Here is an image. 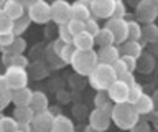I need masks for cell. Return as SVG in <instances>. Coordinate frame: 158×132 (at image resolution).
<instances>
[{
    "instance_id": "6da1fadb",
    "label": "cell",
    "mask_w": 158,
    "mask_h": 132,
    "mask_svg": "<svg viewBox=\"0 0 158 132\" xmlns=\"http://www.w3.org/2000/svg\"><path fill=\"white\" fill-rule=\"evenodd\" d=\"M140 119V114L133 107L132 102H114L110 109V121L122 130H132V127Z\"/></svg>"
},
{
    "instance_id": "7a4b0ae2",
    "label": "cell",
    "mask_w": 158,
    "mask_h": 132,
    "mask_svg": "<svg viewBox=\"0 0 158 132\" xmlns=\"http://www.w3.org/2000/svg\"><path fill=\"white\" fill-rule=\"evenodd\" d=\"M89 84H91L96 91H107V87L117 79V75L114 71L112 65L109 63H101L97 61L96 66L91 70V73L87 75Z\"/></svg>"
},
{
    "instance_id": "3957f363",
    "label": "cell",
    "mask_w": 158,
    "mask_h": 132,
    "mask_svg": "<svg viewBox=\"0 0 158 132\" xmlns=\"http://www.w3.org/2000/svg\"><path fill=\"white\" fill-rule=\"evenodd\" d=\"M97 63V53L94 51V48L91 50H74L69 65L73 66V70L81 76H87L91 70L96 66Z\"/></svg>"
},
{
    "instance_id": "277c9868",
    "label": "cell",
    "mask_w": 158,
    "mask_h": 132,
    "mask_svg": "<svg viewBox=\"0 0 158 132\" xmlns=\"http://www.w3.org/2000/svg\"><path fill=\"white\" fill-rule=\"evenodd\" d=\"M27 15L30 20L38 25H44V23L51 22V12H49V3L44 0H36L31 5L27 7Z\"/></svg>"
},
{
    "instance_id": "5b68a950",
    "label": "cell",
    "mask_w": 158,
    "mask_h": 132,
    "mask_svg": "<svg viewBox=\"0 0 158 132\" xmlns=\"http://www.w3.org/2000/svg\"><path fill=\"white\" fill-rule=\"evenodd\" d=\"M135 15L138 22L152 23L158 17V3L156 0H138L135 3Z\"/></svg>"
},
{
    "instance_id": "8992f818",
    "label": "cell",
    "mask_w": 158,
    "mask_h": 132,
    "mask_svg": "<svg viewBox=\"0 0 158 132\" xmlns=\"http://www.w3.org/2000/svg\"><path fill=\"white\" fill-rule=\"evenodd\" d=\"M3 78L10 86V89H17V87L28 86V73L27 68L20 66H7V70L3 73Z\"/></svg>"
},
{
    "instance_id": "52a82bcc",
    "label": "cell",
    "mask_w": 158,
    "mask_h": 132,
    "mask_svg": "<svg viewBox=\"0 0 158 132\" xmlns=\"http://www.w3.org/2000/svg\"><path fill=\"white\" fill-rule=\"evenodd\" d=\"M110 111L104 109V107H96L89 114V129L104 132L110 127Z\"/></svg>"
},
{
    "instance_id": "ba28073f",
    "label": "cell",
    "mask_w": 158,
    "mask_h": 132,
    "mask_svg": "<svg viewBox=\"0 0 158 132\" xmlns=\"http://www.w3.org/2000/svg\"><path fill=\"white\" fill-rule=\"evenodd\" d=\"M53 122H54V114L48 109L36 111L31 119V130L36 132H53Z\"/></svg>"
},
{
    "instance_id": "9c48e42d",
    "label": "cell",
    "mask_w": 158,
    "mask_h": 132,
    "mask_svg": "<svg viewBox=\"0 0 158 132\" xmlns=\"http://www.w3.org/2000/svg\"><path fill=\"white\" fill-rule=\"evenodd\" d=\"M49 12H51V20L56 25H64L71 20V3L66 0H54L49 3Z\"/></svg>"
},
{
    "instance_id": "30bf717a",
    "label": "cell",
    "mask_w": 158,
    "mask_h": 132,
    "mask_svg": "<svg viewBox=\"0 0 158 132\" xmlns=\"http://www.w3.org/2000/svg\"><path fill=\"white\" fill-rule=\"evenodd\" d=\"M106 28H109V32L112 33L115 45H122L127 40V20L125 18H118V17L107 18Z\"/></svg>"
},
{
    "instance_id": "8fae6325",
    "label": "cell",
    "mask_w": 158,
    "mask_h": 132,
    "mask_svg": "<svg viewBox=\"0 0 158 132\" xmlns=\"http://www.w3.org/2000/svg\"><path fill=\"white\" fill-rule=\"evenodd\" d=\"M89 7H91L92 17L107 20L114 15L115 0H89Z\"/></svg>"
},
{
    "instance_id": "7c38bea8",
    "label": "cell",
    "mask_w": 158,
    "mask_h": 132,
    "mask_svg": "<svg viewBox=\"0 0 158 132\" xmlns=\"http://www.w3.org/2000/svg\"><path fill=\"white\" fill-rule=\"evenodd\" d=\"M127 92H128V86L120 79H115L110 86L107 87V94L110 97L112 102H123L127 101Z\"/></svg>"
},
{
    "instance_id": "4fadbf2b",
    "label": "cell",
    "mask_w": 158,
    "mask_h": 132,
    "mask_svg": "<svg viewBox=\"0 0 158 132\" xmlns=\"http://www.w3.org/2000/svg\"><path fill=\"white\" fill-rule=\"evenodd\" d=\"M97 53V61L101 63H109V65H112L114 61L118 60V56H120V50H118V45L115 43H112V45H104L99 48Z\"/></svg>"
},
{
    "instance_id": "5bb4252c",
    "label": "cell",
    "mask_w": 158,
    "mask_h": 132,
    "mask_svg": "<svg viewBox=\"0 0 158 132\" xmlns=\"http://www.w3.org/2000/svg\"><path fill=\"white\" fill-rule=\"evenodd\" d=\"M89 17H92L89 0H76L74 3H71V18L86 22Z\"/></svg>"
},
{
    "instance_id": "9a60e30c",
    "label": "cell",
    "mask_w": 158,
    "mask_h": 132,
    "mask_svg": "<svg viewBox=\"0 0 158 132\" xmlns=\"http://www.w3.org/2000/svg\"><path fill=\"white\" fill-rule=\"evenodd\" d=\"M30 99H31V89H30L28 86L12 89L10 104H13V106H28L30 104Z\"/></svg>"
},
{
    "instance_id": "2e32d148",
    "label": "cell",
    "mask_w": 158,
    "mask_h": 132,
    "mask_svg": "<svg viewBox=\"0 0 158 132\" xmlns=\"http://www.w3.org/2000/svg\"><path fill=\"white\" fill-rule=\"evenodd\" d=\"M133 107L137 109V112L140 116H148V114H152V112H153V109H155V101H153L152 96L142 92V96L133 102Z\"/></svg>"
},
{
    "instance_id": "e0dca14e",
    "label": "cell",
    "mask_w": 158,
    "mask_h": 132,
    "mask_svg": "<svg viewBox=\"0 0 158 132\" xmlns=\"http://www.w3.org/2000/svg\"><path fill=\"white\" fill-rule=\"evenodd\" d=\"M73 46L76 48V50H91V48H94V45H96V41H94V36L91 35V33L87 32H79L77 35L73 36Z\"/></svg>"
},
{
    "instance_id": "ac0fdd59",
    "label": "cell",
    "mask_w": 158,
    "mask_h": 132,
    "mask_svg": "<svg viewBox=\"0 0 158 132\" xmlns=\"http://www.w3.org/2000/svg\"><path fill=\"white\" fill-rule=\"evenodd\" d=\"M118 50H120V55H130L138 60L143 53V45L140 43V40H125Z\"/></svg>"
},
{
    "instance_id": "d6986e66",
    "label": "cell",
    "mask_w": 158,
    "mask_h": 132,
    "mask_svg": "<svg viewBox=\"0 0 158 132\" xmlns=\"http://www.w3.org/2000/svg\"><path fill=\"white\" fill-rule=\"evenodd\" d=\"M2 8L12 20H17V18H20L23 13H27V7L22 5L20 2H15V0H5Z\"/></svg>"
},
{
    "instance_id": "ffe728a7",
    "label": "cell",
    "mask_w": 158,
    "mask_h": 132,
    "mask_svg": "<svg viewBox=\"0 0 158 132\" xmlns=\"http://www.w3.org/2000/svg\"><path fill=\"white\" fill-rule=\"evenodd\" d=\"M74 124L68 116L64 114H54V122H53V132H73Z\"/></svg>"
},
{
    "instance_id": "44dd1931",
    "label": "cell",
    "mask_w": 158,
    "mask_h": 132,
    "mask_svg": "<svg viewBox=\"0 0 158 132\" xmlns=\"http://www.w3.org/2000/svg\"><path fill=\"white\" fill-rule=\"evenodd\" d=\"M28 106L31 107L35 112L41 111V109H46L48 107V96L44 94L43 91H31V99H30Z\"/></svg>"
},
{
    "instance_id": "7402d4cb",
    "label": "cell",
    "mask_w": 158,
    "mask_h": 132,
    "mask_svg": "<svg viewBox=\"0 0 158 132\" xmlns=\"http://www.w3.org/2000/svg\"><path fill=\"white\" fill-rule=\"evenodd\" d=\"M140 40L147 41V43H152V45L158 41V27L155 25V22H152V23H143Z\"/></svg>"
},
{
    "instance_id": "603a6c76",
    "label": "cell",
    "mask_w": 158,
    "mask_h": 132,
    "mask_svg": "<svg viewBox=\"0 0 158 132\" xmlns=\"http://www.w3.org/2000/svg\"><path fill=\"white\" fill-rule=\"evenodd\" d=\"M10 96H12V89L7 84L3 75H0V111H5L10 106Z\"/></svg>"
},
{
    "instance_id": "cb8c5ba5",
    "label": "cell",
    "mask_w": 158,
    "mask_h": 132,
    "mask_svg": "<svg viewBox=\"0 0 158 132\" xmlns=\"http://www.w3.org/2000/svg\"><path fill=\"white\" fill-rule=\"evenodd\" d=\"M35 111L30 106H15L13 109V119L17 122H31Z\"/></svg>"
},
{
    "instance_id": "d4e9b609",
    "label": "cell",
    "mask_w": 158,
    "mask_h": 132,
    "mask_svg": "<svg viewBox=\"0 0 158 132\" xmlns=\"http://www.w3.org/2000/svg\"><path fill=\"white\" fill-rule=\"evenodd\" d=\"M30 23H31V20H30V17L27 15V13H23L20 18H17V20H13V27H12V32L15 36H22L25 32H27V28L30 27Z\"/></svg>"
},
{
    "instance_id": "484cf974",
    "label": "cell",
    "mask_w": 158,
    "mask_h": 132,
    "mask_svg": "<svg viewBox=\"0 0 158 132\" xmlns=\"http://www.w3.org/2000/svg\"><path fill=\"white\" fill-rule=\"evenodd\" d=\"M2 51H8V53H13V55H18V53H25V50H27V41L23 40L22 36H15L13 41L10 43L8 46L5 48H0Z\"/></svg>"
},
{
    "instance_id": "4316f807",
    "label": "cell",
    "mask_w": 158,
    "mask_h": 132,
    "mask_svg": "<svg viewBox=\"0 0 158 132\" xmlns=\"http://www.w3.org/2000/svg\"><path fill=\"white\" fill-rule=\"evenodd\" d=\"M94 41L97 43L99 46H104V45H112L114 43V36L112 33L109 32V28H99V32L94 35Z\"/></svg>"
},
{
    "instance_id": "83f0119b",
    "label": "cell",
    "mask_w": 158,
    "mask_h": 132,
    "mask_svg": "<svg viewBox=\"0 0 158 132\" xmlns=\"http://www.w3.org/2000/svg\"><path fill=\"white\" fill-rule=\"evenodd\" d=\"M142 25L135 20H127V40H140Z\"/></svg>"
},
{
    "instance_id": "f1b7e54d",
    "label": "cell",
    "mask_w": 158,
    "mask_h": 132,
    "mask_svg": "<svg viewBox=\"0 0 158 132\" xmlns=\"http://www.w3.org/2000/svg\"><path fill=\"white\" fill-rule=\"evenodd\" d=\"M112 104H114V102L110 101L107 91H97L96 97H94V106H96V107H104V109L110 111L112 109Z\"/></svg>"
},
{
    "instance_id": "f546056e",
    "label": "cell",
    "mask_w": 158,
    "mask_h": 132,
    "mask_svg": "<svg viewBox=\"0 0 158 132\" xmlns=\"http://www.w3.org/2000/svg\"><path fill=\"white\" fill-rule=\"evenodd\" d=\"M18 122L13 119V116H3L0 117V132H17Z\"/></svg>"
},
{
    "instance_id": "4dcf8cb0",
    "label": "cell",
    "mask_w": 158,
    "mask_h": 132,
    "mask_svg": "<svg viewBox=\"0 0 158 132\" xmlns=\"http://www.w3.org/2000/svg\"><path fill=\"white\" fill-rule=\"evenodd\" d=\"M74 50L76 48L73 46V43H64L63 45V48L59 50V53H58V58L61 60L63 63H69V60H71V56H73V53H74Z\"/></svg>"
},
{
    "instance_id": "1f68e13d",
    "label": "cell",
    "mask_w": 158,
    "mask_h": 132,
    "mask_svg": "<svg viewBox=\"0 0 158 132\" xmlns=\"http://www.w3.org/2000/svg\"><path fill=\"white\" fill-rule=\"evenodd\" d=\"M12 27H13V20L3 12V8H0V33L12 32Z\"/></svg>"
},
{
    "instance_id": "d6a6232c",
    "label": "cell",
    "mask_w": 158,
    "mask_h": 132,
    "mask_svg": "<svg viewBox=\"0 0 158 132\" xmlns=\"http://www.w3.org/2000/svg\"><path fill=\"white\" fill-rule=\"evenodd\" d=\"M142 92H143V89H142V86L138 84V83H133L132 86H128V92H127V101L128 102H135L138 97L142 96Z\"/></svg>"
},
{
    "instance_id": "836d02e7",
    "label": "cell",
    "mask_w": 158,
    "mask_h": 132,
    "mask_svg": "<svg viewBox=\"0 0 158 132\" xmlns=\"http://www.w3.org/2000/svg\"><path fill=\"white\" fill-rule=\"evenodd\" d=\"M99 23H97V18L96 17H89L86 22H84V32H87V33H91V35L94 36L96 33L99 32Z\"/></svg>"
},
{
    "instance_id": "e575fe53",
    "label": "cell",
    "mask_w": 158,
    "mask_h": 132,
    "mask_svg": "<svg viewBox=\"0 0 158 132\" xmlns=\"http://www.w3.org/2000/svg\"><path fill=\"white\" fill-rule=\"evenodd\" d=\"M66 27H68V30H69V33L74 36V35H77L79 32H82L84 30V22H81V20H74V18H71L68 23H66Z\"/></svg>"
},
{
    "instance_id": "d590c367",
    "label": "cell",
    "mask_w": 158,
    "mask_h": 132,
    "mask_svg": "<svg viewBox=\"0 0 158 132\" xmlns=\"http://www.w3.org/2000/svg\"><path fill=\"white\" fill-rule=\"evenodd\" d=\"M120 60H122V63L125 65V68L128 71H135L137 70V58H133L130 55H120Z\"/></svg>"
},
{
    "instance_id": "8d00e7d4",
    "label": "cell",
    "mask_w": 158,
    "mask_h": 132,
    "mask_svg": "<svg viewBox=\"0 0 158 132\" xmlns=\"http://www.w3.org/2000/svg\"><path fill=\"white\" fill-rule=\"evenodd\" d=\"M58 35H59V40H63L64 43H71L73 41V35L69 33L68 30V27H66V23L64 25H58Z\"/></svg>"
},
{
    "instance_id": "74e56055",
    "label": "cell",
    "mask_w": 158,
    "mask_h": 132,
    "mask_svg": "<svg viewBox=\"0 0 158 132\" xmlns=\"http://www.w3.org/2000/svg\"><path fill=\"white\" fill-rule=\"evenodd\" d=\"M10 66H20V68H27L28 66V58L23 55V53H18V55H13L12 65Z\"/></svg>"
},
{
    "instance_id": "f35d334b",
    "label": "cell",
    "mask_w": 158,
    "mask_h": 132,
    "mask_svg": "<svg viewBox=\"0 0 158 132\" xmlns=\"http://www.w3.org/2000/svg\"><path fill=\"white\" fill-rule=\"evenodd\" d=\"M125 3L123 0H115V7H114V15L112 17H118V18H125Z\"/></svg>"
},
{
    "instance_id": "ab89813d",
    "label": "cell",
    "mask_w": 158,
    "mask_h": 132,
    "mask_svg": "<svg viewBox=\"0 0 158 132\" xmlns=\"http://www.w3.org/2000/svg\"><path fill=\"white\" fill-rule=\"evenodd\" d=\"M117 79L123 81V83H125L127 86H132L133 83H137L135 76H133V71H125V73H122L120 76H117Z\"/></svg>"
},
{
    "instance_id": "60d3db41",
    "label": "cell",
    "mask_w": 158,
    "mask_h": 132,
    "mask_svg": "<svg viewBox=\"0 0 158 132\" xmlns=\"http://www.w3.org/2000/svg\"><path fill=\"white\" fill-rule=\"evenodd\" d=\"M13 32H7V33H0V48H5V46H8L10 43L13 41Z\"/></svg>"
},
{
    "instance_id": "b9f144b4",
    "label": "cell",
    "mask_w": 158,
    "mask_h": 132,
    "mask_svg": "<svg viewBox=\"0 0 158 132\" xmlns=\"http://www.w3.org/2000/svg\"><path fill=\"white\" fill-rule=\"evenodd\" d=\"M12 60H13V53L2 51V63H3V66H5V68L12 65Z\"/></svg>"
},
{
    "instance_id": "7bdbcfd3",
    "label": "cell",
    "mask_w": 158,
    "mask_h": 132,
    "mask_svg": "<svg viewBox=\"0 0 158 132\" xmlns=\"http://www.w3.org/2000/svg\"><path fill=\"white\" fill-rule=\"evenodd\" d=\"M148 129H150V126H148L145 121H140V119H138L137 124L132 127V130H148Z\"/></svg>"
},
{
    "instance_id": "ee69618b",
    "label": "cell",
    "mask_w": 158,
    "mask_h": 132,
    "mask_svg": "<svg viewBox=\"0 0 158 132\" xmlns=\"http://www.w3.org/2000/svg\"><path fill=\"white\" fill-rule=\"evenodd\" d=\"M30 130H31V124L30 122H18L17 132H30Z\"/></svg>"
},
{
    "instance_id": "f6af8a7d",
    "label": "cell",
    "mask_w": 158,
    "mask_h": 132,
    "mask_svg": "<svg viewBox=\"0 0 158 132\" xmlns=\"http://www.w3.org/2000/svg\"><path fill=\"white\" fill-rule=\"evenodd\" d=\"M63 45H64V41H63V40H59V38H58V40L53 43V51L58 55V53H59V50L63 48Z\"/></svg>"
},
{
    "instance_id": "bcb514c9",
    "label": "cell",
    "mask_w": 158,
    "mask_h": 132,
    "mask_svg": "<svg viewBox=\"0 0 158 132\" xmlns=\"http://www.w3.org/2000/svg\"><path fill=\"white\" fill-rule=\"evenodd\" d=\"M15 2H20V3H22V5L28 7V5H31L33 2H36V0H15Z\"/></svg>"
},
{
    "instance_id": "7dc6e473",
    "label": "cell",
    "mask_w": 158,
    "mask_h": 132,
    "mask_svg": "<svg viewBox=\"0 0 158 132\" xmlns=\"http://www.w3.org/2000/svg\"><path fill=\"white\" fill-rule=\"evenodd\" d=\"M128 2H130V3H132V5H135V3L138 2V0H128Z\"/></svg>"
},
{
    "instance_id": "c3c4849f",
    "label": "cell",
    "mask_w": 158,
    "mask_h": 132,
    "mask_svg": "<svg viewBox=\"0 0 158 132\" xmlns=\"http://www.w3.org/2000/svg\"><path fill=\"white\" fill-rule=\"evenodd\" d=\"M3 3H5V0H0V8L3 7Z\"/></svg>"
},
{
    "instance_id": "681fc988",
    "label": "cell",
    "mask_w": 158,
    "mask_h": 132,
    "mask_svg": "<svg viewBox=\"0 0 158 132\" xmlns=\"http://www.w3.org/2000/svg\"><path fill=\"white\" fill-rule=\"evenodd\" d=\"M0 117H2V111H0Z\"/></svg>"
}]
</instances>
